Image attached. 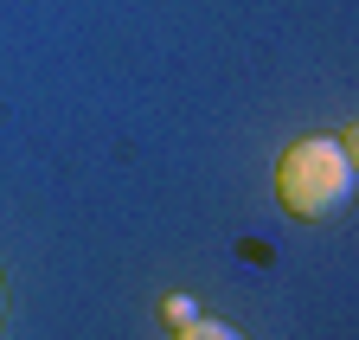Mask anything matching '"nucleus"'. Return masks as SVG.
<instances>
[{
  "label": "nucleus",
  "mask_w": 359,
  "mask_h": 340,
  "mask_svg": "<svg viewBox=\"0 0 359 340\" xmlns=\"http://www.w3.org/2000/svg\"><path fill=\"white\" fill-rule=\"evenodd\" d=\"M276 199L295 219H334L353 199V154L340 148V135H302L276 161Z\"/></svg>",
  "instance_id": "nucleus-1"
},
{
  "label": "nucleus",
  "mask_w": 359,
  "mask_h": 340,
  "mask_svg": "<svg viewBox=\"0 0 359 340\" xmlns=\"http://www.w3.org/2000/svg\"><path fill=\"white\" fill-rule=\"evenodd\" d=\"M173 340H244V334H238V327H224V321H199V315H193Z\"/></svg>",
  "instance_id": "nucleus-2"
},
{
  "label": "nucleus",
  "mask_w": 359,
  "mask_h": 340,
  "mask_svg": "<svg viewBox=\"0 0 359 340\" xmlns=\"http://www.w3.org/2000/svg\"><path fill=\"white\" fill-rule=\"evenodd\" d=\"M167 321H173V327H187V321H193V302H187V295H173V302H167Z\"/></svg>",
  "instance_id": "nucleus-3"
}]
</instances>
